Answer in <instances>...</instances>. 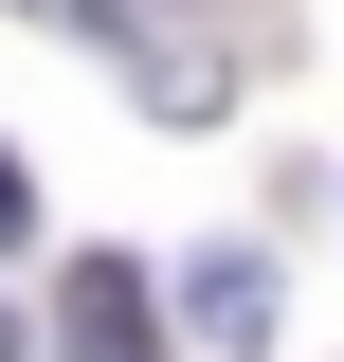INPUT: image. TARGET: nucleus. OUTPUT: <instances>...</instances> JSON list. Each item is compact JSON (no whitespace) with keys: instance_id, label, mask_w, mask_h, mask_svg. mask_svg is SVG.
Instances as JSON below:
<instances>
[{"instance_id":"nucleus-1","label":"nucleus","mask_w":344,"mask_h":362,"mask_svg":"<svg viewBox=\"0 0 344 362\" xmlns=\"http://www.w3.org/2000/svg\"><path fill=\"white\" fill-rule=\"evenodd\" d=\"M55 362H164V326H145V272L91 254L73 290H55Z\"/></svg>"},{"instance_id":"nucleus-2","label":"nucleus","mask_w":344,"mask_h":362,"mask_svg":"<svg viewBox=\"0 0 344 362\" xmlns=\"http://www.w3.org/2000/svg\"><path fill=\"white\" fill-rule=\"evenodd\" d=\"M181 308H200L217 344H272V272H254V254H200V290H181Z\"/></svg>"},{"instance_id":"nucleus-3","label":"nucleus","mask_w":344,"mask_h":362,"mask_svg":"<svg viewBox=\"0 0 344 362\" xmlns=\"http://www.w3.org/2000/svg\"><path fill=\"white\" fill-rule=\"evenodd\" d=\"M18 218H37V181H18V163H0V254H18Z\"/></svg>"},{"instance_id":"nucleus-4","label":"nucleus","mask_w":344,"mask_h":362,"mask_svg":"<svg viewBox=\"0 0 344 362\" xmlns=\"http://www.w3.org/2000/svg\"><path fill=\"white\" fill-rule=\"evenodd\" d=\"M0 362H18V308H0Z\"/></svg>"}]
</instances>
